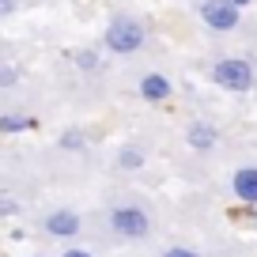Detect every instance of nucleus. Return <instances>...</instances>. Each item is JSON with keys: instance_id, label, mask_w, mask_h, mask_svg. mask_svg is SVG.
<instances>
[{"instance_id": "obj_1", "label": "nucleus", "mask_w": 257, "mask_h": 257, "mask_svg": "<svg viewBox=\"0 0 257 257\" xmlns=\"http://www.w3.org/2000/svg\"><path fill=\"white\" fill-rule=\"evenodd\" d=\"M102 42H106V49H110V53L128 57V53H137V49L148 42V31H144V23H140V19L117 16V19H110V27L102 31Z\"/></svg>"}, {"instance_id": "obj_2", "label": "nucleus", "mask_w": 257, "mask_h": 257, "mask_svg": "<svg viewBox=\"0 0 257 257\" xmlns=\"http://www.w3.org/2000/svg\"><path fill=\"white\" fill-rule=\"evenodd\" d=\"M212 83L223 91H249L253 87V64L246 57H223L212 64Z\"/></svg>"}, {"instance_id": "obj_3", "label": "nucleus", "mask_w": 257, "mask_h": 257, "mask_svg": "<svg viewBox=\"0 0 257 257\" xmlns=\"http://www.w3.org/2000/svg\"><path fill=\"white\" fill-rule=\"evenodd\" d=\"M110 227L121 238L140 242V238L152 234V216H148V208H140V204H117V208L110 212Z\"/></svg>"}, {"instance_id": "obj_4", "label": "nucleus", "mask_w": 257, "mask_h": 257, "mask_svg": "<svg viewBox=\"0 0 257 257\" xmlns=\"http://www.w3.org/2000/svg\"><path fill=\"white\" fill-rule=\"evenodd\" d=\"M201 19H204L216 34H227V31H234V27H238L242 8H234L231 0H201Z\"/></svg>"}, {"instance_id": "obj_5", "label": "nucleus", "mask_w": 257, "mask_h": 257, "mask_svg": "<svg viewBox=\"0 0 257 257\" xmlns=\"http://www.w3.org/2000/svg\"><path fill=\"white\" fill-rule=\"evenodd\" d=\"M80 227H83V219H80V212H72V208H53V212L42 216V231H46L49 238H76Z\"/></svg>"}, {"instance_id": "obj_6", "label": "nucleus", "mask_w": 257, "mask_h": 257, "mask_svg": "<svg viewBox=\"0 0 257 257\" xmlns=\"http://www.w3.org/2000/svg\"><path fill=\"white\" fill-rule=\"evenodd\" d=\"M185 144H189L193 152H212V148L219 144V128L208 125V121H197V125H189V133H185Z\"/></svg>"}, {"instance_id": "obj_7", "label": "nucleus", "mask_w": 257, "mask_h": 257, "mask_svg": "<svg viewBox=\"0 0 257 257\" xmlns=\"http://www.w3.org/2000/svg\"><path fill=\"white\" fill-rule=\"evenodd\" d=\"M231 189H234V197H238L242 204H257V167H242V170H234Z\"/></svg>"}, {"instance_id": "obj_8", "label": "nucleus", "mask_w": 257, "mask_h": 257, "mask_svg": "<svg viewBox=\"0 0 257 257\" xmlns=\"http://www.w3.org/2000/svg\"><path fill=\"white\" fill-rule=\"evenodd\" d=\"M170 95H174V87H170V80H167V76L148 72L144 80H140V98H144V102H167Z\"/></svg>"}, {"instance_id": "obj_9", "label": "nucleus", "mask_w": 257, "mask_h": 257, "mask_svg": "<svg viewBox=\"0 0 257 257\" xmlns=\"http://www.w3.org/2000/svg\"><path fill=\"white\" fill-rule=\"evenodd\" d=\"M34 121H27V117H12V113H4L0 117V133H23V128H31Z\"/></svg>"}, {"instance_id": "obj_10", "label": "nucleus", "mask_w": 257, "mask_h": 257, "mask_svg": "<svg viewBox=\"0 0 257 257\" xmlns=\"http://www.w3.org/2000/svg\"><path fill=\"white\" fill-rule=\"evenodd\" d=\"M121 167H128V170H133V167H140V163H144V155H140L137 152V148H125V152H121Z\"/></svg>"}, {"instance_id": "obj_11", "label": "nucleus", "mask_w": 257, "mask_h": 257, "mask_svg": "<svg viewBox=\"0 0 257 257\" xmlns=\"http://www.w3.org/2000/svg\"><path fill=\"white\" fill-rule=\"evenodd\" d=\"M16 80H19V68H16V64H0V83H4V87H12Z\"/></svg>"}, {"instance_id": "obj_12", "label": "nucleus", "mask_w": 257, "mask_h": 257, "mask_svg": "<svg viewBox=\"0 0 257 257\" xmlns=\"http://www.w3.org/2000/svg\"><path fill=\"white\" fill-rule=\"evenodd\" d=\"M163 257H201V253H197L193 246H167V249H163Z\"/></svg>"}, {"instance_id": "obj_13", "label": "nucleus", "mask_w": 257, "mask_h": 257, "mask_svg": "<svg viewBox=\"0 0 257 257\" xmlns=\"http://www.w3.org/2000/svg\"><path fill=\"white\" fill-rule=\"evenodd\" d=\"M61 144H64V148H80V144H83V137H80V133H64Z\"/></svg>"}, {"instance_id": "obj_14", "label": "nucleus", "mask_w": 257, "mask_h": 257, "mask_svg": "<svg viewBox=\"0 0 257 257\" xmlns=\"http://www.w3.org/2000/svg\"><path fill=\"white\" fill-rule=\"evenodd\" d=\"M61 257H95V253H91V249H83V246H68Z\"/></svg>"}, {"instance_id": "obj_15", "label": "nucleus", "mask_w": 257, "mask_h": 257, "mask_svg": "<svg viewBox=\"0 0 257 257\" xmlns=\"http://www.w3.org/2000/svg\"><path fill=\"white\" fill-rule=\"evenodd\" d=\"M16 4H19V0H0V19L12 16V12H16Z\"/></svg>"}, {"instance_id": "obj_16", "label": "nucleus", "mask_w": 257, "mask_h": 257, "mask_svg": "<svg viewBox=\"0 0 257 257\" xmlns=\"http://www.w3.org/2000/svg\"><path fill=\"white\" fill-rule=\"evenodd\" d=\"M95 64H98V61H95L91 53H80V68H95Z\"/></svg>"}, {"instance_id": "obj_17", "label": "nucleus", "mask_w": 257, "mask_h": 257, "mask_svg": "<svg viewBox=\"0 0 257 257\" xmlns=\"http://www.w3.org/2000/svg\"><path fill=\"white\" fill-rule=\"evenodd\" d=\"M231 4H234V8H242V4H249V0H231Z\"/></svg>"}]
</instances>
